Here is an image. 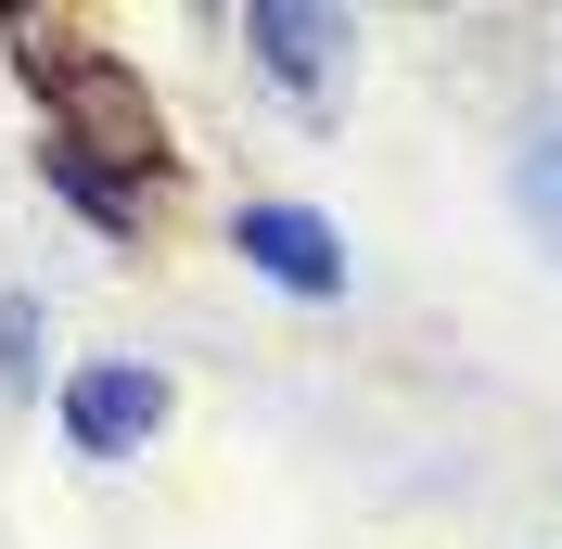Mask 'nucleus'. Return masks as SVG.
<instances>
[{
    "label": "nucleus",
    "mask_w": 562,
    "mask_h": 549,
    "mask_svg": "<svg viewBox=\"0 0 562 549\" xmlns=\"http://www.w3.org/2000/svg\"><path fill=\"white\" fill-rule=\"evenodd\" d=\"M52 179H65V192H77L90 217H103V231H128V192H115V179L90 167V154H65V141H52Z\"/></svg>",
    "instance_id": "nucleus-6"
},
{
    "label": "nucleus",
    "mask_w": 562,
    "mask_h": 549,
    "mask_svg": "<svg viewBox=\"0 0 562 549\" xmlns=\"http://www.w3.org/2000/svg\"><path fill=\"white\" fill-rule=\"evenodd\" d=\"M512 179H525V217L550 231V269H562V128L525 141V167H512Z\"/></svg>",
    "instance_id": "nucleus-5"
},
{
    "label": "nucleus",
    "mask_w": 562,
    "mask_h": 549,
    "mask_svg": "<svg viewBox=\"0 0 562 549\" xmlns=\"http://www.w3.org/2000/svg\"><path fill=\"white\" fill-rule=\"evenodd\" d=\"M244 256L281 281V294H333V281H346V243L319 231L307 205H244Z\"/></svg>",
    "instance_id": "nucleus-3"
},
{
    "label": "nucleus",
    "mask_w": 562,
    "mask_h": 549,
    "mask_svg": "<svg viewBox=\"0 0 562 549\" xmlns=\"http://www.w3.org/2000/svg\"><path fill=\"white\" fill-rule=\"evenodd\" d=\"M38 90L65 103V154H128V167H154V103H140V77L115 65V52H65V38H26Z\"/></svg>",
    "instance_id": "nucleus-1"
},
{
    "label": "nucleus",
    "mask_w": 562,
    "mask_h": 549,
    "mask_svg": "<svg viewBox=\"0 0 562 549\" xmlns=\"http://www.w3.org/2000/svg\"><path fill=\"white\" fill-rule=\"evenodd\" d=\"M244 38H256V52H269L281 77H319V65H333V38H346V26H333V13H307V0H256V13H244Z\"/></svg>",
    "instance_id": "nucleus-4"
},
{
    "label": "nucleus",
    "mask_w": 562,
    "mask_h": 549,
    "mask_svg": "<svg viewBox=\"0 0 562 549\" xmlns=\"http://www.w3.org/2000/svg\"><path fill=\"white\" fill-rule=\"evenodd\" d=\"M154 422H167V371H140V358H90V371L65 383V435L90 447V460H128Z\"/></svg>",
    "instance_id": "nucleus-2"
}]
</instances>
